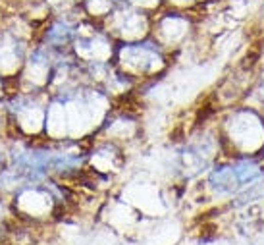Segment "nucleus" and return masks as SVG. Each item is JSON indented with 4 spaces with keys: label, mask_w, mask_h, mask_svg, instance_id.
I'll return each instance as SVG.
<instances>
[{
    "label": "nucleus",
    "mask_w": 264,
    "mask_h": 245,
    "mask_svg": "<svg viewBox=\"0 0 264 245\" xmlns=\"http://www.w3.org/2000/svg\"><path fill=\"white\" fill-rule=\"evenodd\" d=\"M127 6H133V8H139V10H149V8H158L162 0H123Z\"/></svg>",
    "instance_id": "nucleus-1"
}]
</instances>
